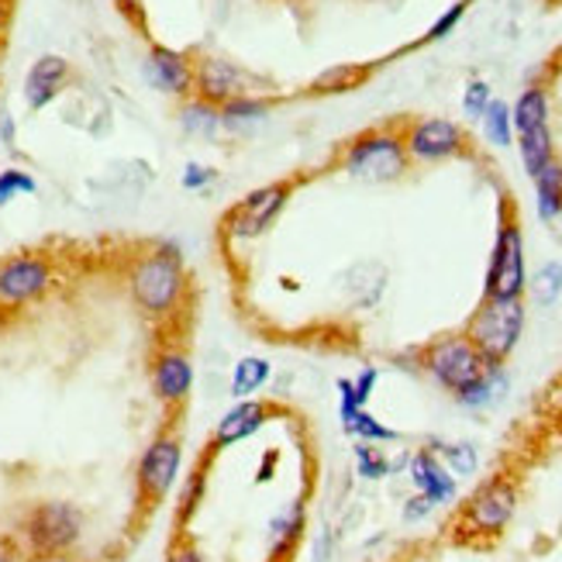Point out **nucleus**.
<instances>
[{
	"label": "nucleus",
	"mask_w": 562,
	"mask_h": 562,
	"mask_svg": "<svg viewBox=\"0 0 562 562\" xmlns=\"http://www.w3.org/2000/svg\"><path fill=\"white\" fill-rule=\"evenodd\" d=\"M432 511H435V504H432L425 494H417V497L404 507V518H408V521H421V518H425V514H432Z\"/></svg>",
	"instance_id": "34"
},
{
	"label": "nucleus",
	"mask_w": 562,
	"mask_h": 562,
	"mask_svg": "<svg viewBox=\"0 0 562 562\" xmlns=\"http://www.w3.org/2000/svg\"><path fill=\"white\" fill-rule=\"evenodd\" d=\"M69 77V62L62 56H42L25 77V101L32 111H42L49 101H56V93L62 90Z\"/></svg>",
	"instance_id": "15"
},
{
	"label": "nucleus",
	"mask_w": 562,
	"mask_h": 562,
	"mask_svg": "<svg viewBox=\"0 0 562 562\" xmlns=\"http://www.w3.org/2000/svg\"><path fill=\"white\" fill-rule=\"evenodd\" d=\"M372 383H377V369H366L363 377L353 383V390H356V401H359V404H366V401H369V390H372Z\"/></svg>",
	"instance_id": "35"
},
{
	"label": "nucleus",
	"mask_w": 562,
	"mask_h": 562,
	"mask_svg": "<svg viewBox=\"0 0 562 562\" xmlns=\"http://www.w3.org/2000/svg\"><path fill=\"white\" fill-rule=\"evenodd\" d=\"M200 494H204V480H200V473H197L191 483H186V497H183V501H186V507L194 511V507H197V501H200Z\"/></svg>",
	"instance_id": "36"
},
{
	"label": "nucleus",
	"mask_w": 562,
	"mask_h": 562,
	"mask_svg": "<svg viewBox=\"0 0 562 562\" xmlns=\"http://www.w3.org/2000/svg\"><path fill=\"white\" fill-rule=\"evenodd\" d=\"M303 528V511L300 507H287L284 514H276V518L269 521V552L279 559L287 555L297 542V535Z\"/></svg>",
	"instance_id": "21"
},
{
	"label": "nucleus",
	"mask_w": 562,
	"mask_h": 562,
	"mask_svg": "<svg viewBox=\"0 0 562 562\" xmlns=\"http://www.w3.org/2000/svg\"><path fill=\"white\" fill-rule=\"evenodd\" d=\"M501 387H504L501 366H490L480 380H473L470 387H462L456 397H459V404H466V408H486V404H494L497 397H501Z\"/></svg>",
	"instance_id": "22"
},
{
	"label": "nucleus",
	"mask_w": 562,
	"mask_h": 562,
	"mask_svg": "<svg viewBox=\"0 0 562 562\" xmlns=\"http://www.w3.org/2000/svg\"><path fill=\"white\" fill-rule=\"evenodd\" d=\"M32 562H73V559H62V555H38Z\"/></svg>",
	"instance_id": "40"
},
{
	"label": "nucleus",
	"mask_w": 562,
	"mask_h": 562,
	"mask_svg": "<svg viewBox=\"0 0 562 562\" xmlns=\"http://www.w3.org/2000/svg\"><path fill=\"white\" fill-rule=\"evenodd\" d=\"M445 462H449V470L459 473V477H470L477 470V452L473 445H449L445 449Z\"/></svg>",
	"instance_id": "30"
},
{
	"label": "nucleus",
	"mask_w": 562,
	"mask_h": 562,
	"mask_svg": "<svg viewBox=\"0 0 562 562\" xmlns=\"http://www.w3.org/2000/svg\"><path fill=\"white\" fill-rule=\"evenodd\" d=\"M411 477H414V486L425 494L435 507L452 501L456 497V477L445 470V466L432 456V452H417L414 462H411Z\"/></svg>",
	"instance_id": "18"
},
{
	"label": "nucleus",
	"mask_w": 562,
	"mask_h": 562,
	"mask_svg": "<svg viewBox=\"0 0 562 562\" xmlns=\"http://www.w3.org/2000/svg\"><path fill=\"white\" fill-rule=\"evenodd\" d=\"M266 421V408L255 404V401H239L231 408L221 421H218V432H215V449H228V445H239L249 435H255L263 428Z\"/></svg>",
	"instance_id": "17"
},
{
	"label": "nucleus",
	"mask_w": 562,
	"mask_h": 562,
	"mask_svg": "<svg viewBox=\"0 0 562 562\" xmlns=\"http://www.w3.org/2000/svg\"><path fill=\"white\" fill-rule=\"evenodd\" d=\"M49 263L35 255H18V260L0 263V303H25L49 287Z\"/></svg>",
	"instance_id": "11"
},
{
	"label": "nucleus",
	"mask_w": 562,
	"mask_h": 562,
	"mask_svg": "<svg viewBox=\"0 0 562 562\" xmlns=\"http://www.w3.org/2000/svg\"><path fill=\"white\" fill-rule=\"evenodd\" d=\"M194 87L204 93L207 104H228L236 98H249V77L225 59H204L194 69Z\"/></svg>",
	"instance_id": "13"
},
{
	"label": "nucleus",
	"mask_w": 562,
	"mask_h": 562,
	"mask_svg": "<svg viewBox=\"0 0 562 562\" xmlns=\"http://www.w3.org/2000/svg\"><path fill=\"white\" fill-rule=\"evenodd\" d=\"M180 473V441L176 438H156L142 462H138V494H142L149 504H159L170 494Z\"/></svg>",
	"instance_id": "10"
},
{
	"label": "nucleus",
	"mask_w": 562,
	"mask_h": 562,
	"mask_svg": "<svg viewBox=\"0 0 562 562\" xmlns=\"http://www.w3.org/2000/svg\"><path fill=\"white\" fill-rule=\"evenodd\" d=\"M490 101H494V98H490V83L473 80L470 87H466L462 107H466V114H470V118H483V111H486V104H490Z\"/></svg>",
	"instance_id": "31"
},
{
	"label": "nucleus",
	"mask_w": 562,
	"mask_h": 562,
	"mask_svg": "<svg viewBox=\"0 0 562 562\" xmlns=\"http://www.w3.org/2000/svg\"><path fill=\"white\" fill-rule=\"evenodd\" d=\"M511 125L518 131V149H521V162L528 176L535 180L542 173L552 156V135H549V98L542 87H528L518 104H514Z\"/></svg>",
	"instance_id": "3"
},
{
	"label": "nucleus",
	"mask_w": 562,
	"mask_h": 562,
	"mask_svg": "<svg viewBox=\"0 0 562 562\" xmlns=\"http://www.w3.org/2000/svg\"><path fill=\"white\" fill-rule=\"evenodd\" d=\"M152 380H156V393L162 397V401L180 404V401H186V393H191V387H194V366L183 353H162L156 359Z\"/></svg>",
	"instance_id": "16"
},
{
	"label": "nucleus",
	"mask_w": 562,
	"mask_h": 562,
	"mask_svg": "<svg viewBox=\"0 0 562 562\" xmlns=\"http://www.w3.org/2000/svg\"><path fill=\"white\" fill-rule=\"evenodd\" d=\"M266 380H269V363L249 356L236 366V372H231V397H236V401H245V397H252Z\"/></svg>",
	"instance_id": "23"
},
{
	"label": "nucleus",
	"mask_w": 562,
	"mask_h": 562,
	"mask_svg": "<svg viewBox=\"0 0 562 562\" xmlns=\"http://www.w3.org/2000/svg\"><path fill=\"white\" fill-rule=\"evenodd\" d=\"M180 290H183L180 255L170 245L146 255L131 273V294L149 314H167L176 303Z\"/></svg>",
	"instance_id": "5"
},
{
	"label": "nucleus",
	"mask_w": 562,
	"mask_h": 562,
	"mask_svg": "<svg viewBox=\"0 0 562 562\" xmlns=\"http://www.w3.org/2000/svg\"><path fill=\"white\" fill-rule=\"evenodd\" d=\"M0 135H4V142L8 146H14V122L4 114V122H0Z\"/></svg>",
	"instance_id": "39"
},
{
	"label": "nucleus",
	"mask_w": 562,
	"mask_h": 562,
	"mask_svg": "<svg viewBox=\"0 0 562 562\" xmlns=\"http://www.w3.org/2000/svg\"><path fill=\"white\" fill-rule=\"evenodd\" d=\"M559 59H562V49H559Z\"/></svg>",
	"instance_id": "41"
},
{
	"label": "nucleus",
	"mask_w": 562,
	"mask_h": 562,
	"mask_svg": "<svg viewBox=\"0 0 562 562\" xmlns=\"http://www.w3.org/2000/svg\"><path fill=\"white\" fill-rule=\"evenodd\" d=\"M483 131L486 138L494 142L497 149L511 146V138H514V125H511V107L504 101H490L486 111H483Z\"/></svg>",
	"instance_id": "24"
},
{
	"label": "nucleus",
	"mask_w": 562,
	"mask_h": 562,
	"mask_svg": "<svg viewBox=\"0 0 562 562\" xmlns=\"http://www.w3.org/2000/svg\"><path fill=\"white\" fill-rule=\"evenodd\" d=\"M269 114V104L260 101V98H236L221 107V122L236 125V122H260Z\"/></svg>",
	"instance_id": "25"
},
{
	"label": "nucleus",
	"mask_w": 562,
	"mask_h": 562,
	"mask_svg": "<svg viewBox=\"0 0 562 562\" xmlns=\"http://www.w3.org/2000/svg\"><path fill=\"white\" fill-rule=\"evenodd\" d=\"M462 14H466V0H459V4H452L449 11H445V14L435 21V25L428 28V35H425V42H438V38H445V35H449V32L459 25V21H462Z\"/></svg>",
	"instance_id": "32"
},
{
	"label": "nucleus",
	"mask_w": 562,
	"mask_h": 562,
	"mask_svg": "<svg viewBox=\"0 0 562 562\" xmlns=\"http://www.w3.org/2000/svg\"><path fill=\"white\" fill-rule=\"evenodd\" d=\"M372 62H342V66H332L324 69L321 77L311 80V90L314 93H348V90H359L369 77H372Z\"/></svg>",
	"instance_id": "19"
},
{
	"label": "nucleus",
	"mask_w": 562,
	"mask_h": 562,
	"mask_svg": "<svg viewBox=\"0 0 562 562\" xmlns=\"http://www.w3.org/2000/svg\"><path fill=\"white\" fill-rule=\"evenodd\" d=\"M525 328V303L518 300H497V297H483L480 311L466 324V339L477 345V353L490 363L501 366L514 345L521 339Z\"/></svg>",
	"instance_id": "1"
},
{
	"label": "nucleus",
	"mask_w": 562,
	"mask_h": 562,
	"mask_svg": "<svg viewBox=\"0 0 562 562\" xmlns=\"http://www.w3.org/2000/svg\"><path fill=\"white\" fill-rule=\"evenodd\" d=\"M356 462H359V473L369 477V480H380L390 473V462L380 449H372V445H359L356 449Z\"/></svg>",
	"instance_id": "29"
},
{
	"label": "nucleus",
	"mask_w": 562,
	"mask_h": 562,
	"mask_svg": "<svg viewBox=\"0 0 562 562\" xmlns=\"http://www.w3.org/2000/svg\"><path fill=\"white\" fill-rule=\"evenodd\" d=\"M167 562H204V559H200V552H197L194 546H180V549L170 552Z\"/></svg>",
	"instance_id": "37"
},
{
	"label": "nucleus",
	"mask_w": 562,
	"mask_h": 562,
	"mask_svg": "<svg viewBox=\"0 0 562 562\" xmlns=\"http://www.w3.org/2000/svg\"><path fill=\"white\" fill-rule=\"evenodd\" d=\"M38 183L25 173V170H4L0 173V204L14 200L18 194H35Z\"/></svg>",
	"instance_id": "27"
},
{
	"label": "nucleus",
	"mask_w": 562,
	"mask_h": 562,
	"mask_svg": "<svg viewBox=\"0 0 562 562\" xmlns=\"http://www.w3.org/2000/svg\"><path fill=\"white\" fill-rule=\"evenodd\" d=\"M210 180H215V170H210V167H200V162H186V170H183V186H186V191H200V186H207Z\"/></svg>",
	"instance_id": "33"
},
{
	"label": "nucleus",
	"mask_w": 562,
	"mask_h": 562,
	"mask_svg": "<svg viewBox=\"0 0 562 562\" xmlns=\"http://www.w3.org/2000/svg\"><path fill=\"white\" fill-rule=\"evenodd\" d=\"M535 294L542 303H552L562 294V266L559 263H546L535 276Z\"/></svg>",
	"instance_id": "28"
},
{
	"label": "nucleus",
	"mask_w": 562,
	"mask_h": 562,
	"mask_svg": "<svg viewBox=\"0 0 562 562\" xmlns=\"http://www.w3.org/2000/svg\"><path fill=\"white\" fill-rule=\"evenodd\" d=\"M146 80L162 93H191L194 90V66L183 53H173L167 45H156L146 59Z\"/></svg>",
	"instance_id": "14"
},
{
	"label": "nucleus",
	"mask_w": 562,
	"mask_h": 562,
	"mask_svg": "<svg viewBox=\"0 0 562 562\" xmlns=\"http://www.w3.org/2000/svg\"><path fill=\"white\" fill-rule=\"evenodd\" d=\"M528 287L525 276V236L518 225V207L511 200L501 204V228L494 242V260H490L486 273V294L497 300H518Z\"/></svg>",
	"instance_id": "2"
},
{
	"label": "nucleus",
	"mask_w": 562,
	"mask_h": 562,
	"mask_svg": "<svg viewBox=\"0 0 562 562\" xmlns=\"http://www.w3.org/2000/svg\"><path fill=\"white\" fill-rule=\"evenodd\" d=\"M114 4H118L135 21V25H146V14H142V8H138V0H114Z\"/></svg>",
	"instance_id": "38"
},
{
	"label": "nucleus",
	"mask_w": 562,
	"mask_h": 562,
	"mask_svg": "<svg viewBox=\"0 0 562 562\" xmlns=\"http://www.w3.org/2000/svg\"><path fill=\"white\" fill-rule=\"evenodd\" d=\"M408 149L397 135H383V131H366L359 135L353 146H348L342 167L345 173H353L359 180H372V183H387V180H401L408 170Z\"/></svg>",
	"instance_id": "4"
},
{
	"label": "nucleus",
	"mask_w": 562,
	"mask_h": 562,
	"mask_svg": "<svg viewBox=\"0 0 562 562\" xmlns=\"http://www.w3.org/2000/svg\"><path fill=\"white\" fill-rule=\"evenodd\" d=\"M535 194H538V215H542V221L562 215V167L555 159L535 176Z\"/></svg>",
	"instance_id": "20"
},
{
	"label": "nucleus",
	"mask_w": 562,
	"mask_h": 562,
	"mask_svg": "<svg viewBox=\"0 0 562 562\" xmlns=\"http://www.w3.org/2000/svg\"><path fill=\"white\" fill-rule=\"evenodd\" d=\"M425 369L445 387L459 393L462 387H470L473 380H480L483 372L490 369V363L477 353V345L466 335H452L435 342L425 353Z\"/></svg>",
	"instance_id": "6"
},
{
	"label": "nucleus",
	"mask_w": 562,
	"mask_h": 562,
	"mask_svg": "<svg viewBox=\"0 0 562 562\" xmlns=\"http://www.w3.org/2000/svg\"><path fill=\"white\" fill-rule=\"evenodd\" d=\"M404 149L411 159H449V156H466L470 152V138L456 122H445V118H425L417 122L408 138H404Z\"/></svg>",
	"instance_id": "9"
},
{
	"label": "nucleus",
	"mask_w": 562,
	"mask_h": 562,
	"mask_svg": "<svg viewBox=\"0 0 562 562\" xmlns=\"http://www.w3.org/2000/svg\"><path fill=\"white\" fill-rule=\"evenodd\" d=\"M83 531V514L73 504H42L28 514L25 535L38 555H62L77 546Z\"/></svg>",
	"instance_id": "7"
},
{
	"label": "nucleus",
	"mask_w": 562,
	"mask_h": 562,
	"mask_svg": "<svg viewBox=\"0 0 562 562\" xmlns=\"http://www.w3.org/2000/svg\"><path fill=\"white\" fill-rule=\"evenodd\" d=\"M514 507H518V494H514V486L507 480H494V483H486L480 494L473 497L466 521H470L483 535H497L511 521Z\"/></svg>",
	"instance_id": "12"
},
{
	"label": "nucleus",
	"mask_w": 562,
	"mask_h": 562,
	"mask_svg": "<svg viewBox=\"0 0 562 562\" xmlns=\"http://www.w3.org/2000/svg\"><path fill=\"white\" fill-rule=\"evenodd\" d=\"M180 118H183V128L186 131H204V135H210V131H215L218 128V122H221V114L215 111V104H191V107H186L183 114H180Z\"/></svg>",
	"instance_id": "26"
},
{
	"label": "nucleus",
	"mask_w": 562,
	"mask_h": 562,
	"mask_svg": "<svg viewBox=\"0 0 562 562\" xmlns=\"http://www.w3.org/2000/svg\"><path fill=\"white\" fill-rule=\"evenodd\" d=\"M290 197V183H269V186H260V191H252L242 204H236L225 215L221 228L228 231L231 239H255L263 236V231L273 225V218L284 210Z\"/></svg>",
	"instance_id": "8"
}]
</instances>
